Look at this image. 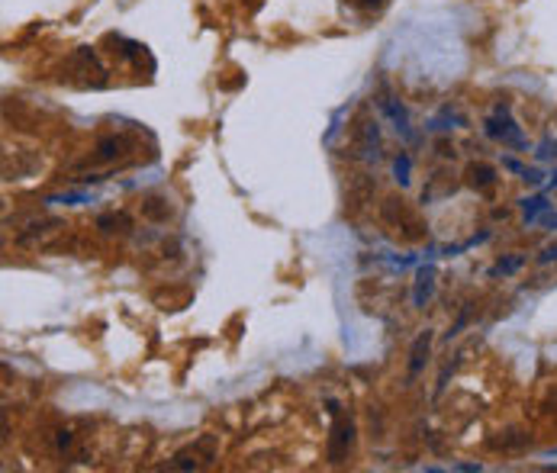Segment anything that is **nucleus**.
<instances>
[{
    "mask_svg": "<svg viewBox=\"0 0 557 473\" xmlns=\"http://www.w3.org/2000/svg\"><path fill=\"white\" fill-rule=\"evenodd\" d=\"M428 342H432V335H422L419 342H416V348H412V361H409V374H419L422 370V361H426V358H422V354H428Z\"/></svg>",
    "mask_w": 557,
    "mask_h": 473,
    "instance_id": "nucleus-2",
    "label": "nucleus"
},
{
    "mask_svg": "<svg viewBox=\"0 0 557 473\" xmlns=\"http://www.w3.org/2000/svg\"><path fill=\"white\" fill-rule=\"evenodd\" d=\"M332 416H335V428H332V438H329V458L339 464V460L348 454V448H351V435H355V426H351L348 418H342L335 406H332Z\"/></svg>",
    "mask_w": 557,
    "mask_h": 473,
    "instance_id": "nucleus-1",
    "label": "nucleus"
}]
</instances>
